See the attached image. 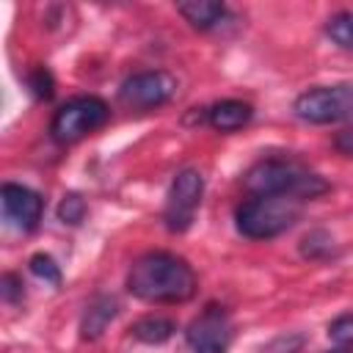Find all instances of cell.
<instances>
[{
	"instance_id": "6da1fadb",
	"label": "cell",
	"mask_w": 353,
	"mask_h": 353,
	"mask_svg": "<svg viewBox=\"0 0 353 353\" xmlns=\"http://www.w3.org/2000/svg\"><path fill=\"white\" fill-rule=\"evenodd\" d=\"M127 290L149 303H182L196 292V273L182 256L152 251L132 262Z\"/></svg>"
},
{
	"instance_id": "7a4b0ae2",
	"label": "cell",
	"mask_w": 353,
	"mask_h": 353,
	"mask_svg": "<svg viewBox=\"0 0 353 353\" xmlns=\"http://www.w3.org/2000/svg\"><path fill=\"white\" fill-rule=\"evenodd\" d=\"M245 190L254 196H295L314 199L328 190V182L292 160H262L245 174Z\"/></svg>"
},
{
	"instance_id": "3957f363",
	"label": "cell",
	"mask_w": 353,
	"mask_h": 353,
	"mask_svg": "<svg viewBox=\"0 0 353 353\" xmlns=\"http://www.w3.org/2000/svg\"><path fill=\"white\" fill-rule=\"evenodd\" d=\"M303 201L295 196H251L237 207V229L251 240H268L287 232L301 218Z\"/></svg>"
},
{
	"instance_id": "277c9868",
	"label": "cell",
	"mask_w": 353,
	"mask_h": 353,
	"mask_svg": "<svg viewBox=\"0 0 353 353\" xmlns=\"http://www.w3.org/2000/svg\"><path fill=\"white\" fill-rule=\"evenodd\" d=\"M110 110L99 97H74L61 105L50 121V135L58 143H74L108 121Z\"/></svg>"
},
{
	"instance_id": "5b68a950",
	"label": "cell",
	"mask_w": 353,
	"mask_h": 353,
	"mask_svg": "<svg viewBox=\"0 0 353 353\" xmlns=\"http://www.w3.org/2000/svg\"><path fill=\"white\" fill-rule=\"evenodd\" d=\"M295 116L309 121V124H331V121H342L347 116H353V85L342 83V85H320V88H309L303 91L295 105H292Z\"/></svg>"
},
{
	"instance_id": "8992f818",
	"label": "cell",
	"mask_w": 353,
	"mask_h": 353,
	"mask_svg": "<svg viewBox=\"0 0 353 353\" xmlns=\"http://www.w3.org/2000/svg\"><path fill=\"white\" fill-rule=\"evenodd\" d=\"M201 193H204V179L196 168H182L168 190V201H165V226L171 232H185L201 204Z\"/></svg>"
},
{
	"instance_id": "52a82bcc",
	"label": "cell",
	"mask_w": 353,
	"mask_h": 353,
	"mask_svg": "<svg viewBox=\"0 0 353 353\" xmlns=\"http://www.w3.org/2000/svg\"><path fill=\"white\" fill-rule=\"evenodd\" d=\"M176 94V77L154 69V72H138L132 77H127L119 88V97L124 105L138 108V110H149V108H160L165 105L171 97Z\"/></svg>"
},
{
	"instance_id": "ba28073f",
	"label": "cell",
	"mask_w": 353,
	"mask_h": 353,
	"mask_svg": "<svg viewBox=\"0 0 353 353\" xmlns=\"http://www.w3.org/2000/svg\"><path fill=\"white\" fill-rule=\"evenodd\" d=\"M190 353H226L232 345V320L221 306H207L185 331Z\"/></svg>"
},
{
	"instance_id": "9c48e42d",
	"label": "cell",
	"mask_w": 353,
	"mask_h": 353,
	"mask_svg": "<svg viewBox=\"0 0 353 353\" xmlns=\"http://www.w3.org/2000/svg\"><path fill=\"white\" fill-rule=\"evenodd\" d=\"M0 199H3V215L11 226H17L19 232H33L39 226L41 210H44V201L39 193H33L25 185L6 182L0 190Z\"/></svg>"
},
{
	"instance_id": "30bf717a",
	"label": "cell",
	"mask_w": 353,
	"mask_h": 353,
	"mask_svg": "<svg viewBox=\"0 0 353 353\" xmlns=\"http://www.w3.org/2000/svg\"><path fill=\"white\" fill-rule=\"evenodd\" d=\"M254 116V108L243 99H223V102H215L210 110H207V119L215 130L221 132H234L240 127H245Z\"/></svg>"
},
{
	"instance_id": "8fae6325",
	"label": "cell",
	"mask_w": 353,
	"mask_h": 353,
	"mask_svg": "<svg viewBox=\"0 0 353 353\" xmlns=\"http://www.w3.org/2000/svg\"><path fill=\"white\" fill-rule=\"evenodd\" d=\"M116 312H119L116 298H110V295L94 298V301L85 306L83 320H80V334H83V339H97V336L108 328V323L116 317Z\"/></svg>"
},
{
	"instance_id": "7c38bea8",
	"label": "cell",
	"mask_w": 353,
	"mask_h": 353,
	"mask_svg": "<svg viewBox=\"0 0 353 353\" xmlns=\"http://www.w3.org/2000/svg\"><path fill=\"white\" fill-rule=\"evenodd\" d=\"M176 11L199 30H210L226 17V6L215 0H188V3H179Z\"/></svg>"
},
{
	"instance_id": "4fadbf2b",
	"label": "cell",
	"mask_w": 353,
	"mask_h": 353,
	"mask_svg": "<svg viewBox=\"0 0 353 353\" xmlns=\"http://www.w3.org/2000/svg\"><path fill=\"white\" fill-rule=\"evenodd\" d=\"M176 331L174 320L168 317H160V314H146L141 320L132 323V336L146 342V345H160L165 339H171V334Z\"/></svg>"
},
{
	"instance_id": "5bb4252c",
	"label": "cell",
	"mask_w": 353,
	"mask_h": 353,
	"mask_svg": "<svg viewBox=\"0 0 353 353\" xmlns=\"http://www.w3.org/2000/svg\"><path fill=\"white\" fill-rule=\"evenodd\" d=\"M325 33L342 47V50H353V14L350 11H339L328 19Z\"/></svg>"
},
{
	"instance_id": "9a60e30c",
	"label": "cell",
	"mask_w": 353,
	"mask_h": 353,
	"mask_svg": "<svg viewBox=\"0 0 353 353\" xmlns=\"http://www.w3.org/2000/svg\"><path fill=\"white\" fill-rule=\"evenodd\" d=\"M83 215H85V201L77 193H66L61 199V204H58V218L63 223H69V226H77L83 221Z\"/></svg>"
},
{
	"instance_id": "2e32d148",
	"label": "cell",
	"mask_w": 353,
	"mask_h": 353,
	"mask_svg": "<svg viewBox=\"0 0 353 353\" xmlns=\"http://www.w3.org/2000/svg\"><path fill=\"white\" fill-rule=\"evenodd\" d=\"M30 273L50 281V284H61V268L55 265V259L50 254H33L30 256Z\"/></svg>"
},
{
	"instance_id": "e0dca14e",
	"label": "cell",
	"mask_w": 353,
	"mask_h": 353,
	"mask_svg": "<svg viewBox=\"0 0 353 353\" xmlns=\"http://www.w3.org/2000/svg\"><path fill=\"white\" fill-rule=\"evenodd\" d=\"M52 74H50V69H44V66H36V69H30V74H28V88L33 91V97H39V99H50L52 97Z\"/></svg>"
},
{
	"instance_id": "ac0fdd59",
	"label": "cell",
	"mask_w": 353,
	"mask_h": 353,
	"mask_svg": "<svg viewBox=\"0 0 353 353\" xmlns=\"http://www.w3.org/2000/svg\"><path fill=\"white\" fill-rule=\"evenodd\" d=\"M328 336H331V342H336V345H350L353 347V312H347V314H339L331 325H328Z\"/></svg>"
},
{
	"instance_id": "d6986e66",
	"label": "cell",
	"mask_w": 353,
	"mask_h": 353,
	"mask_svg": "<svg viewBox=\"0 0 353 353\" xmlns=\"http://www.w3.org/2000/svg\"><path fill=\"white\" fill-rule=\"evenodd\" d=\"M303 254L306 256H320V254H325V251H331V237L325 234V232H309L306 237H303Z\"/></svg>"
},
{
	"instance_id": "ffe728a7",
	"label": "cell",
	"mask_w": 353,
	"mask_h": 353,
	"mask_svg": "<svg viewBox=\"0 0 353 353\" xmlns=\"http://www.w3.org/2000/svg\"><path fill=\"white\" fill-rule=\"evenodd\" d=\"M301 345H303V336H301V334H290V336L273 339L262 353H298Z\"/></svg>"
},
{
	"instance_id": "44dd1931",
	"label": "cell",
	"mask_w": 353,
	"mask_h": 353,
	"mask_svg": "<svg viewBox=\"0 0 353 353\" xmlns=\"http://www.w3.org/2000/svg\"><path fill=\"white\" fill-rule=\"evenodd\" d=\"M0 292H3V301L6 303H17L22 298V281L14 276V273H6L0 279Z\"/></svg>"
},
{
	"instance_id": "7402d4cb",
	"label": "cell",
	"mask_w": 353,
	"mask_h": 353,
	"mask_svg": "<svg viewBox=\"0 0 353 353\" xmlns=\"http://www.w3.org/2000/svg\"><path fill=\"white\" fill-rule=\"evenodd\" d=\"M334 149L353 157V127H345V130H339V132L334 135Z\"/></svg>"
},
{
	"instance_id": "603a6c76",
	"label": "cell",
	"mask_w": 353,
	"mask_h": 353,
	"mask_svg": "<svg viewBox=\"0 0 353 353\" xmlns=\"http://www.w3.org/2000/svg\"><path fill=\"white\" fill-rule=\"evenodd\" d=\"M334 353H353V350H334Z\"/></svg>"
}]
</instances>
